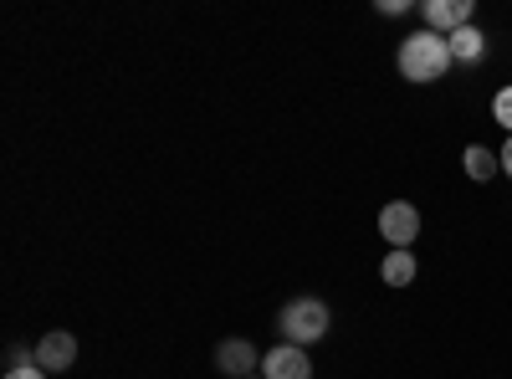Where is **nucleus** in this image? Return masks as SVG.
<instances>
[{
	"label": "nucleus",
	"instance_id": "obj_1",
	"mask_svg": "<svg viewBox=\"0 0 512 379\" xmlns=\"http://www.w3.org/2000/svg\"><path fill=\"white\" fill-rule=\"evenodd\" d=\"M400 77L405 82H441L451 72V47H446V36L436 31H415L400 41Z\"/></svg>",
	"mask_w": 512,
	"mask_h": 379
},
{
	"label": "nucleus",
	"instance_id": "obj_2",
	"mask_svg": "<svg viewBox=\"0 0 512 379\" xmlns=\"http://www.w3.org/2000/svg\"><path fill=\"white\" fill-rule=\"evenodd\" d=\"M328 323H333V313H328V303H323V298H292V303L277 313V333H282V344H297V349L318 344L323 333H328Z\"/></svg>",
	"mask_w": 512,
	"mask_h": 379
},
{
	"label": "nucleus",
	"instance_id": "obj_3",
	"mask_svg": "<svg viewBox=\"0 0 512 379\" xmlns=\"http://www.w3.org/2000/svg\"><path fill=\"white\" fill-rule=\"evenodd\" d=\"M379 236L390 241V251H405L420 236V210L410 200H390V205L379 210Z\"/></svg>",
	"mask_w": 512,
	"mask_h": 379
},
{
	"label": "nucleus",
	"instance_id": "obj_4",
	"mask_svg": "<svg viewBox=\"0 0 512 379\" xmlns=\"http://www.w3.org/2000/svg\"><path fill=\"white\" fill-rule=\"evenodd\" d=\"M77 364V339L67 328H52V333H41L36 339V369H47V374H57V369H72Z\"/></svg>",
	"mask_w": 512,
	"mask_h": 379
},
{
	"label": "nucleus",
	"instance_id": "obj_5",
	"mask_svg": "<svg viewBox=\"0 0 512 379\" xmlns=\"http://www.w3.org/2000/svg\"><path fill=\"white\" fill-rule=\"evenodd\" d=\"M262 374L267 379H313V359L297 344H277L272 354H262Z\"/></svg>",
	"mask_w": 512,
	"mask_h": 379
},
{
	"label": "nucleus",
	"instance_id": "obj_6",
	"mask_svg": "<svg viewBox=\"0 0 512 379\" xmlns=\"http://www.w3.org/2000/svg\"><path fill=\"white\" fill-rule=\"evenodd\" d=\"M425 21L436 36H456L461 26H472V0H425Z\"/></svg>",
	"mask_w": 512,
	"mask_h": 379
},
{
	"label": "nucleus",
	"instance_id": "obj_7",
	"mask_svg": "<svg viewBox=\"0 0 512 379\" xmlns=\"http://www.w3.org/2000/svg\"><path fill=\"white\" fill-rule=\"evenodd\" d=\"M216 369L231 374V379H246V374L262 369V354H256L246 339H226V344H216Z\"/></svg>",
	"mask_w": 512,
	"mask_h": 379
},
{
	"label": "nucleus",
	"instance_id": "obj_8",
	"mask_svg": "<svg viewBox=\"0 0 512 379\" xmlns=\"http://www.w3.org/2000/svg\"><path fill=\"white\" fill-rule=\"evenodd\" d=\"M446 47H451V62H482L487 57V36L477 26H461L456 36H446Z\"/></svg>",
	"mask_w": 512,
	"mask_h": 379
},
{
	"label": "nucleus",
	"instance_id": "obj_9",
	"mask_svg": "<svg viewBox=\"0 0 512 379\" xmlns=\"http://www.w3.org/2000/svg\"><path fill=\"white\" fill-rule=\"evenodd\" d=\"M379 277H384V287H410L415 282V257L410 251H390L384 267H379Z\"/></svg>",
	"mask_w": 512,
	"mask_h": 379
},
{
	"label": "nucleus",
	"instance_id": "obj_10",
	"mask_svg": "<svg viewBox=\"0 0 512 379\" xmlns=\"http://www.w3.org/2000/svg\"><path fill=\"white\" fill-rule=\"evenodd\" d=\"M461 164H466V175H472V180H492V175L502 170V159H497L492 149H482V144H466Z\"/></svg>",
	"mask_w": 512,
	"mask_h": 379
},
{
	"label": "nucleus",
	"instance_id": "obj_11",
	"mask_svg": "<svg viewBox=\"0 0 512 379\" xmlns=\"http://www.w3.org/2000/svg\"><path fill=\"white\" fill-rule=\"evenodd\" d=\"M492 118H497V123H502V129L512 134V88H502V93L492 98Z\"/></svg>",
	"mask_w": 512,
	"mask_h": 379
},
{
	"label": "nucleus",
	"instance_id": "obj_12",
	"mask_svg": "<svg viewBox=\"0 0 512 379\" xmlns=\"http://www.w3.org/2000/svg\"><path fill=\"white\" fill-rule=\"evenodd\" d=\"M6 364H11V369H26V364H36V354H26L21 344H11V354H6Z\"/></svg>",
	"mask_w": 512,
	"mask_h": 379
},
{
	"label": "nucleus",
	"instance_id": "obj_13",
	"mask_svg": "<svg viewBox=\"0 0 512 379\" xmlns=\"http://www.w3.org/2000/svg\"><path fill=\"white\" fill-rule=\"evenodd\" d=\"M6 379H47V369H36V364H26V369H6Z\"/></svg>",
	"mask_w": 512,
	"mask_h": 379
},
{
	"label": "nucleus",
	"instance_id": "obj_14",
	"mask_svg": "<svg viewBox=\"0 0 512 379\" xmlns=\"http://www.w3.org/2000/svg\"><path fill=\"white\" fill-rule=\"evenodd\" d=\"M379 11H384V16H405L410 6H405V0H379Z\"/></svg>",
	"mask_w": 512,
	"mask_h": 379
},
{
	"label": "nucleus",
	"instance_id": "obj_15",
	"mask_svg": "<svg viewBox=\"0 0 512 379\" xmlns=\"http://www.w3.org/2000/svg\"><path fill=\"white\" fill-rule=\"evenodd\" d=\"M497 159H502V175H512V134H507V144H502V154H497Z\"/></svg>",
	"mask_w": 512,
	"mask_h": 379
},
{
	"label": "nucleus",
	"instance_id": "obj_16",
	"mask_svg": "<svg viewBox=\"0 0 512 379\" xmlns=\"http://www.w3.org/2000/svg\"><path fill=\"white\" fill-rule=\"evenodd\" d=\"M246 379H267V374H246Z\"/></svg>",
	"mask_w": 512,
	"mask_h": 379
}]
</instances>
